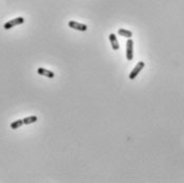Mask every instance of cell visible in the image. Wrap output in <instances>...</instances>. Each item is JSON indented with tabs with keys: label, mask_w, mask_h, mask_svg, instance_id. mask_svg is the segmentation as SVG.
I'll use <instances>...</instances> for the list:
<instances>
[{
	"label": "cell",
	"mask_w": 184,
	"mask_h": 183,
	"mask_svg": "<svg viewBox=\"0 0 184 183\" xmlns=\"http://www.w3.org/2000/svg\"><path fill=\"white\" fill-rule=\"evenodd\" d=\"M133 40L131 38H128L126 43V56L128 61H132L133 60Z\"/></svg>",
	"instance_id": "obj_3"
},
{
	"label": "cell",
	"mask_w": 184,
	"mask_h": 183,
	"mask_svg": "<svg viewBox=\"0 0 184 183\" xmlns=\"http://www.w3.org/2000/svg\"><path fill=\"white\" fill-rule=\"evenodd\" d=\"M145 67V62L140 61L138 62L137 64H136V66L134 68H133V70L130 73V75H129V79L130 80H134L136 77H137V75L140 73V70H143V68Z\"/></svg>",
	"instance_id": "obj_2"
},
{
	"label": "cell",
	"mask_w": 184,
	"mask_h": 183,
	"mask_svg": "<svg viewBox=\"0 0 184 183\" xmlns=\"http://www.w3.org/2000/svg\"><path fill=\"white\" fill-rule=\"evenodd\" d=\"M25 22V18L23 17H16V18L14 19H11V20H9L8 22H5V25H3V28L5 29V30H10L11 28H14L15 26H18V25H21Z\"/></svg>",
	"instance_id": "obj_1"
},
{
	"label": "cell",
	"mask_w": 184,
	"mask_h": 183,
	"mask_svg": "<svg viewBox=\"0 0 184 183\" xmlns=\"http://www.w3.org/2000/svg\"><path fill=\"white\" fill-rule=\"evenodd\" d=\"M109 40H110V43L112 45V48L113 50H118L119 49V43L117 40V38L115 35L114 33H111L109 35Z\"/></svg>",
	"instance_id": "obj_6"
},
{
	"label": "cell",
	"mask_w": 184,
	"mask_h": 183,
	"mask_svg": "<svg viewBox=\"0 0 184 183\" xmlns=\"http://www.w3.org/2000/svg\"><path fill=\"white\" fill-rule=\"evenodd\" d=\"M118 34L120 36H124V38H131L133 35V33L129 30H126V29H119L118 30Z\"/></svg>",
	"instance_id": "obj_7"
},
{
	"label": "cell",
	"mask_w": 184,
	"mask_h": 183,
	"mask_svg": "<svg viewBox=\"0 0 184 183\" xmlns=\"http://www.w3.org/2000/svg\"><path fill=\"white\" fill-rule=\"evenodd\" d=\"M23 124H33V122H38V116H29V117H26L23 119Z\"/></svg>",
	"instance_id": "obj_8"
},
{
	"label": "cell",
	"mask_w": 184,
	"mask_h": 183,
	"mask_svg": "<svg viewBox=\"0 0 184 183\" xmlns=\"http://www.w3.org/2000/svg\"><path fill=\"white\" fill-rule=\"evenodd\" d=\"M38 74L41 76H44V77H47L49 78V79H52V78H54V73L51 70H48V69H46V68H43V67H38Z\"/></svg>",
	"instance_id": "obj_5"
},
{
	"label": "cell",
	"mask_w": 184,
	"mask_h": 183,
	"mask_svg": "<svg viewBox=\"0 0 184 183\" xmlns=\"http://www.w3.org/2000/svg\"><path fill=\"white\" fill-rule=\"evenodd\" d=\"M23 124V119H18V120H15V122H13L11 124V129L13 130H16L18 129V128H20L21 126Z\"/></svg>",
	"instance_id": "obj_9"
},
{
	"label": "cell",
	"mask_w": 184,
	"mask_h": 183,
	"mask_svg": "<svg viewBox=\"0 0 184 183\" xmlns=\"http://www.w3.org/2000/svg\"><path fill=\"white\" fill-rule=\"evenodd\" d=\"M68 27L74 30H78V31H86L87 30V26L84 24H80V22H77V21H74V20H70L68 22Z\"/></svg>",
	"instance_id": "obj_4"
}]
</instances>
